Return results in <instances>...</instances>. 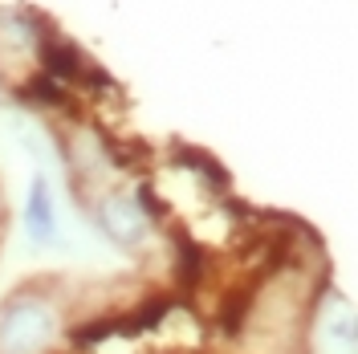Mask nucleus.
<instances>
[{"label":"nucleus","mask_w":358,"mask_h":354,"mask_svg":"<svg viewBox=\"0 0 358 354\" xmlns=\"http://www.w3.org/2000/svg\"><path fill=\"white\" fill-rule=\"evenodd\" d=\"M57 338L62 313L45 293L21 289L0 306V354H49Z\"/></svg>","instance_id":"obj_1"},{"label":"nucleus","mask_w":358,"mask_h":354,"mask_svg":"<svg viewBox=\"0 0 358 354\" xmlns=\"http://www.w3.org/2000/svg\"><path fill=\"white\" fill-rule=\"evenodd\" d=\"M98 228H102L114 244L134 248V244L143 241V232H147V216L134 208L131 199L110 196V199H102V208H98Z\"/></svg>","instance_id":"obj_2"},{"label":"nucleus","mask_w":358,"mask_h":354,"mask_svg":"<svg viewBox=\"0 0 358 354\" xmlns=\"http://www.w3.org/2000/svg\"><path fill=\"white\" fill-rule=\"evenodd\" d=\"M41 62H45V78H66V82H82L86 73V57L78 45L62 41V37H45L41 41Z\"/></svg>","instance_id":"obj_3"},{"label":"nucleus","mask_w":358,"mask_h":354,"mask_svg":"<svg viewBox=\"0 0 358 354\" xmlns=\"http://www.w3.org/2000/svg\"><path fill=\"white\" fill-rule=\"evenodd\" d=\"M24 224H29V236H33V241H41V244L53 241V204H49V192H45L41 179H37V183H33V192H29Z\"/></svg>","instance_id":"obj_4"},{"label":"nucleus","mask_w":358,"mask_h":354,"mask_svg":"<svg viewBox=\"0 0 358 354\" xmlns=\"http://www.w3.org/2000/svg\"><path fill=\"white\" fill-rule=\"evenodd\" d=\"M21 98H24V102H33V106H66V102H69L66 90L57 86L53 78H41V73H37V78H29V82L21 86Z\"/></svg>","instance_id":"obj_5"}]
</instances>
